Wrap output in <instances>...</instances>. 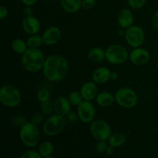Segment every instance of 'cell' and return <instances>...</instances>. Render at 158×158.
Instances as JSON below:
<instances>
[{
	"label": "cell",
	"instance_id": "cell-5",
	"mask_svg": "<svg viewBox=\"0 0 158 158\" xmlns=\"http://www.w3.org/2000/svg\"><path fill=\"white\" fill-rule=\"evenodd\" d=\"M129 58L128 51L124 46L118 44H113L106 49V60L113 65L124 63Z\"/></svg>",
	"mask_w": 158,
	"mask_h": 158
},
{
	"label": "cell",
	"instance_id": "cell-31",
	"mask_svg": "<svg viewBox=\"0 0 158 158\" xmlns=\"http://www.w3.org/2000/svg\"><path fill=\"white\" fill-rule=\"evenodd\" d=\"M96 5V0H82V8L86 10L93 9Z\"/></svg>",
	"mask_w": 158,
	"mask_h": 158
},
{
	"label": "cell",
	"instance_id": "cell-39",
	"mask_svg": "<svg viewBox=\"0 0 158 158\" xmlns=\"http://www.w3.org/2000/svg\"><path fill=\"white\" fill-rule=\"evenodd\" d=\"M114 147H113V146H111V145H108V148H107V149H106V154H108V155H112L113 154H114Z\"/></svg>",
	"mask_w": 158,
	"mask_h": 158
},
{
	"label": "cell",
	"instance_id": "cell-20",
	"mask_svg": "<svg viewBox=\"0 0 158 158\" xmlns=\"http://www.w3.org/2000/svg\"><path fill=\"white\" fill-rule=\"evenodd\" d=\"M62 8L69 13L78 12L82 8V0H60Z\"/></svg>",
	"mask_w": 158,
	"mask_h": 158
},
{
	"label": "cell",
	"instance_id": "cell-24",
	"mask_svg": "<svg viewBox=\"0 0 158 158\" xmlns=\"http://www.w3.org/2000/svg\"><path fill=\"white\" fill-rule=\"evenodd\" d=\"M26 43H27L28 47L30 49H39L41 47L44 42H43L42 35L35 34V35H31L26 40Z\"/></svg>",
	"mask_w": 158,
	"mask_h": 158
},
{
	"label": "cell",
	"instance_id": "cell-10",
	"mask_svg": "<svg viewBox=\"0 0 158 158\" xmlns=\"http://www.w3.org/2000/svg\"><path fill=\"white\" fill-rule=\"evenodd\" d=\"M77 114L79 119L84 123H90L94 120L96 110L90 101L83 100L77 106Z\"/></svg>",
	"mask_w": 158,
	"mask_h": 158
},
{
	"label": "cell",
	"instance_id": "cell-42",
	"mask_svg": "<svg viewBox=\"0 0 158 158\" xmlns=\"http://www.w3.org/2000/svg\"><path fill=\"white\" fill-rule=\"evenodd\" d=\"M45 158H56V157H52V156H50V157H45Z\"/></svg>",
	"mask_w": 158,
	"mask_h": 158
},
{
	"label": "cell",
	"instance_id": "cell-28",
	"mask_svg": "<svg viewBox=\"0 0 158 158\" xmlns=\"http://www.w3.org/2000/svg\"><path fill=\"white\" fill-rule=\"evenodd\" d=\"M128 5L133 9H140L143 7L146 0H127Z\"/></svg>",
	"mask_w": 158,
	"mask_h": 158
},
{
	"label": "cell",
	"instance_id": "cell-43",
	"mask_svg": "<svg viewBox=\"0 0 158 158\" xmlns=\"http://www.w3.org/2000/svg\"><path fill=\"white\" fill-rule=\"evenodd\" d=\"M157 70H158V62H157Z\"/></svg>",
	"mask_w": 158,
	"mask_h": 158
},
{
	"label": "cell",
	"instance_id": "cell-29",
	"mask_svg": "<svg viewBox=\"0 0 158 158\" xmlns=\"http://www.w3.org/2000/svg\"><path fill=\"white\" fill-rule=\"evenodd\" d=\"M107 148L108 145L105 140H99L97 143V145H96V149H97V151L99 153H101V154L106 152Z\"/></svg>",
	"mask_w": 158,
	"mask_h": 158
},
{
	"label": "cell",
	"instance_id": "cell-12",
	"mask_svg": "<svg viewBox=\"0 0 158 158\" xmlns=\"http://www.w3.org/2000/svg\"><path fill=\"white\" fill-rule=\"evenodd\" d=\"M42 36L45 44L47 46H54L60 42L62 32L57 26H50L44 31Z\"/></svg>",
	"mask_w": 158,
	"mask_h": 158
},
{
	"label": "cell",
	"instance_id": "cell-21",
	"mask_svg": "<svg viewBox=\"0 0 158 158\" xmlns=\"http://www.w3.org/2000/svg\"><path fill=\"white\" fill-rule=\"evenodd\" d=\"M127 137L124 134L120 132L114 133L110 135L108 139V143L114 148H120L122 145L124 144L126 142Z\"/></svg>",
	"mask_w": 158,
	"mask_h": 158
},
{
	"label": "cell",
	"instance_id": "cell-13",
	"mask_svg": "<svg viewBox=\"0 0 158 158\" xmlns=\"http://www.w3.org/2000/svg\"><path fill=\"white\" fill-rule=\"evenodd\" d=\"M22 27L26 33L29 35H35L40 31L41 24L36 17L31 15L24 17L22 22Z\"/></svg>",
	"mask_w": 158,
	"mask_h": 158
},
{
	"label": "cell",
	"instance_id": "cell-17",
	"mask_svg": "<svg viewBox=\"0 0 158 158\" xmlns=\"http://www.w3.org/2000/svg\"><path fill=\"white\" fill-rule=\"evenodd\" d=\"M111 71L105 66L97 68L93 73V80L97 84H103L110 80Z\"/></svg>",
	"mask_w": 158,
	"mask_h": 158
},
{
	"label": "cell",
	"instance_id": "cell-38",
	"mask_svg": "<svg viewBox=\"0 0 158 158\" xmlns=\"http://www.w3.org/2000/svg\"><path fill=\"white\" fill-rule=\"evenodd\" d=\"M21 1L23 2V4L29 6H33V5H35L37 2V0H21Z\"/></svg>",
	"mask_w": 158,
	"mask_h": 158
},
{
	"label": "cell",
	"instance_id": "cell-40",
	"mask_svg": "<svg viewBox=\"0 0 158 158\" xmlns=\"http://www.w3.org/2000/svg\"><path fill=\"white\" fill-rule=\"evenodd\" d=\"M119 75L117 72H111L110 75V80H117L118 79Z\"/></svg>",
	"mask_w": 158,
	"mask_h": 158
},
{
	"label": "cell",
	"instance_id": "cell-19",
	"mask_svg": "<svg viewBox=\"0 0 158 158\" xmlns=\"http://www.w3.org/2000/svg\"><path fill=\"white\" fill-rule=\"evenodd\" d=\"M87 58L93 63H101L106 60V50L101 47H94L88 52Z\"/></svg>",
	"mask_w": 158,
	"mask_h": 158
},
{
	"label": "cell",
	"instance_id": "cell-35",
	"mask_svg": "<svg viewBox=\"0 0 158 158\" xmlns=\"http://www.w3.org/2000/svg\"><path fill=\"white\" fill-rule=\"evenodd\" d=\"M8 14H9V11L7 8L4 6H0V19L3 20L6 19L8 16Z\"/></svg>",
	"mask_w": 158,
	"mask_h": 158
},
{
	"label": "cell",
	"instance_id": "cell-25",
	"mask_svg": "<svg viewBox=\"0 0 158 158\" xmlns=\"http://www.w3.org/2000/svg\"><path fill=\"white\" fill-rule=\"evenodd\" d=\"M40 109H41L42 113L45 115H50L52 114L53 111H55L54 109V102L52 100H49L47 101L42 102L40 104Z\"/></svg>",
	"mask_w": 158,
	"mask_h": 158
},
{
	"label": "cell",
	"instance_id": "cell-8",
	"mask_svg": "<svg viewBox=\"0 0 158 158\" xmlns=\"http://www.w3.org/2000/svg\"><path fill=\"white\" fill-rule=\"evenodd\" d=\"M90 134L97 140H108L110 137L111 127L109 123L104 120L97 119L90 123Z\"/></svg>",
	"mask_w": 158,
	"mask_h": 158
},
{
	"label": "cell",
	"instance_id": "cell-37",
	"mask_svg": "<svg viewBox=\"0 0 158 158\" xmlns=\"http://www.w3.org/2000/svg\"><path fill=\"white\" fill-rule=\"evenodd\" d=\"M152 22H153V25H154V26L155 27V29L158 30V11L157 12H156L154 14V15H153Z\"/></svg>",
	"mask_w": 158,
	"mask_h": 158
},
{
	"label": "cell",
	"instance_id": "cell-9",
	"mask_svg": "<svg viewBox=\"0 0 158 158\" xmlns=\"http://www.w3.org/2000/svg\"><path fill=\"white\" fill-rule=\"evenodd\" d=\"M124 38L128 45L131 47H140L144 43V31L140 26H132L126 29Z\"/></svg>",
	"mask_w": 158,
	"mask_h": 158
},
{
	"label": "cell",
	"instance_id": "cell-30",
	"mask_svg": "<svg viewBox=\"0 0 158 158\" xmlns=\"http://www.w3.org/2000/svg\"><path fill=\"white\" fill-rule=\"evenodd\" d=\"M41 155L39 153V151H26L24 154L22 155L21 158H42Z\"/></svg>",
	"mask_w": 158,
	"mask_h": 158
},
{
	"label": "cell",
	"instance_id": "cell-27",
	"mask_svg": "<svg viewBox=\"0 0 158 158\" xmlns=\"http://www.w3.org/2000/svg\"><path fill=\"white\" fill-rule=\"evenodd\" d=\"M49 97H50V93L47 89H41L38 91L37 93V98L40 102H45L49 100Z\"/></svg>",
	"mask_w": 158,
	"mask_h": 158
},
{
	"label": "cell",
	"instance_id": "cell-36",
	"mask_svg": "<svg viewBox=\"0 0 158 158\" xmlns=\"http://www.w3.org/2000/svg\"><path fill=\"white\" fill-rule=\"evenodd\" d=\"M23 15H24L25 17L32 15V8H31V6H26V7L24 8V9H23Z\"/></svg>",
	"mask_w": 158,
	"mask_h": 158
},
{
	"label": "cell",
	"instance_id": "cell-44",
	"mask_svg": "<svg viewBox=\"0 0 158 158\" xmlns=\"http://www.w3.org/2000/svg\"><path fill=\"white\" fill-rule=\"evenodd\" d=\"M46 1H48V0H46Z\"/></svg>",
	"mask_w": 158,
	"mask_h": 158
},
{
	"label": "cell",
	"instance_id": "cell-18",
	"mask_svg": "<svg viewBox=\"0 0 158 158\" xmlns=\"http://www.w3.org/2000/svg\"><path fill=\"white\" fill-rule=\"evenodd\" d=\"M96 101L99 106L102 107H108L115 102V96L113 95L110 92L103 91L97 94Z\"/></svg>",
	"mask_w": 158,
	"mask_h": 158
},
{
	"label": "cell",
	"instance_id": "cell-11",
	"mask_svg": "<svg viewBox=\"0 0 158 158\" xmlns=\"http://www.w3.org/2000/svg\"><path fill=\"white\" fill-rule=\"evenodd\" d=\"M129 58L133 64L136 66H143L149 62L151 54L143 48H134V49L130 52Z\"/></svg>",
	"mask_w": 158,
	"mask_h": 158
},
{
	"label": "cell",
	"instance_id": "cell-16",
	"mask_svg": "<svg viewBox=\"0 0 158 158\" xmlns=\"http://www.w3.org/2000/svg\"><path fill=\"white\" fill-rule=\"evenodd\" d=\"M117 22L122 29H127L133 26L134 17L132 12L128 9H123L117 15Z\"/></svg>",
	"mask_w": 158,
	"mask_h": 158
},
{
	"label": "cell",
	"instance_id": "cell-41",
	"mask_svg": "<svg viewBox=\"0 0 158 158\" xmlns=\"http://www.w3.org/2000/svg\"><path fill=\"white\" fill-rule=\"evenodd\" d=\"M117 33H118V35H120V36L124 37L125 36V33H126V29H125V30H123V29H120V30L117 32Z\"/></svg>",
	"mask_w": 158,
	"mask_h": 158
},
{
	"label": "cell",
	"instance_id": "cell-32",
	"mask_svg": "<svg viewBox=\"0 0 158 158\" xmlns=\"http://www.w3.org/2000/svg\"><path fill=\"white\" fill-rule=\"evenodd\" d=\"M26 123H27V121H26V117H23L22 115L17 116V117H15V118L13 119V123L17 127L19 126L20 127H22Z\"/></svg>",
	"mask_w": 158,
	"mask_h": 158
},
{
	"label": "cell",
	"instance_id": "cell-23",
	"mask_svg": "<svg viewBox=\"0 0 158 158\" xmlns=\"http://www.w3.org/2000/svg\"><path fill=\"white\" fill-rule=\"evenodd\" d=\"M38 151L43 158L50 157L54 152V146L51 142L43 141L39 147Z\"/></svg>",
	"mask_w": 158,
	"mask_h": 158
},
{
	"label": "cell",
	"instance_id": "cell-2",
	"mask_svg": "<svg viewBox=\"0 0 158 158\" xmlns=\"http://www.w3.org/2000/svg\"><path fill=\"white\" fill-rule=\"evenodd\" d=\"M45 59L43 52L40 49H29L22 55L21 63L23 69L31 73L43 69Z\"/></svg>",
	"mask_w": 158,
	"mask_h": 158
},
{
	"label": "cell",
	"instance_id": "cell-6",
	"mask_svg": "<svg viewBox=\"0 0 158 158\" xmlns=\"http://www.w3.org/2000/svg\"><path fill=\"white\" fill-rule=\"evenodd\" d=\"M66 117L56 114L50 116L43 124V133L49 137L58 135L66 127Z\"/></svg>",
	"mask_w": 158,
	"mask_h": 158
},
{
	"label": "cell",
	"instance_id": "cell-33",
	"mask_svg": "<svg viewBox=\"0 0 158 158\" xmlns=\"http://www.w3.org/2000/svg\"><path fill=\"white\" fill-rule=\"evenodd\" d=\"M43 117L41 114H35L32 117V123L35 125H40L43 123Z\"/></svg>",
	"mask_w": 158,
	"mask_h": 158
},
{
	"label": "cell",
	"instance_id": "cell-14",
	"mask_svg": "<svg viewBox=\"0 0 158 158\" xmlns=\"http://www.w3.org/2000/svg\"><path fill=\"white\" fill-rule=\"evenodd\" d=\"M72 104L69 102V99L66 97H58L54 102V109L56 114L66 117L71 111Z\"/></svg>",
	"mask_w": 158,
	"mask_h": 158
},
{
	"label": "cell",
	"instance_id": "cell-34",
	"mask_svg": "<svg viewBox=\"0 0 158 158\" xmlns=\"http://www.w3.org/2000/svg\"><path fill=\"white\" fill-rule=\"evenodd\" d=\"M66 117L67 118V120H69L70 123H73V122L77 121V120L79 119L78 114L75 112H73V111H70V112L69 113V114H68Z\"/></svg>",
	"mask_w": 158,
	"mask_h": 158
},
{
	"label": "cell",
	"instance_id": "cell-4",
	"mask_svg": "<svg viewBox=\"0 0 158 158\" xmlns=\"http://www.w3.org/2000/svg\"><path fill=\"white\" fill-rule=\"evenodd\" d=\"M19 137L21 141L29 148H34L40 140V132L37 125L32 122H27L20 127Z\"/></svg>",
	"mask_w": 158,
	"mask_h": 158
},
{
	"label": "cell",
	"instance_id": "cell-26",
	"mask_svg": "<svg viewBox=\"0 0 158 158\" xmlns=\"http://www.w3.org/2000/svg\"><path fill=\"white\" fill-rule=\"evenodd\" d=\"M68 99H69V102H70V103L73 106H78L84 100L80 92H78V91H73V92H71L69 94Z\"/></svg>",
	"mask_w": 158,
	"mask_h": 158
},
{
	"label": "cell",
	"instance_id": "cell-3",
	"mask_svg": "<svg viewBox=\"0 0 158 158\" xmlns=\"http://www.w3.org/2000/svg\"><path fill=\"white\" fill-rule=\"evenodd\" d=\"M22 94L16 86L6 84L0 89V102L6 107L13 108L21 103Z\"/></svg>",
	"mask_w": 158,
	"mask_h": 158
},
{
	"label": "cell",
	"instance_id": "cell-15",
	"mask_svg": "<svg viewBox=\"0 0 158 158\" xmlns=\"http://www.w3.org/2000/svg\"><path fill=\"white\" fill-rule=\"evenodd\" d=\"M80 94L83 97V100L91 101L97 97L98 93L97 83L95 82H86L83 83L80 89Z\"/></svg>",
	"mask_w": 158,
	"mask_h": 158
},
{
	"label": "cell",
	"instance_id": "cell-22",
	"mask_svg": "<svg viewBox=\"0 0 158 158\" xmlns=\"http://www.w3.org/2000/svg\"><path fill=\"white\" fill-rule=\"evenodd\" d=\"M11 48L14 52L17 54H22V55L29 49L26 41L25 42L22 39H15L12 40L11 43Z\"/></svg>",
	"mask_w": 158,
	"mask_h": 158
},
{
	"label": "cell",
	"instance_id": "cell-7",
	"mask_svg": "<svg viewBox=\"0 0 158 158\" xmlns=\"http://www.w3.org/2000/svg\"><path fill=\"white\" fill-rule=\"evenodd\" d=\"M115 101L117 104L126 109L133 108L138 102V97L135 91L129 87H122L115 94Z\"/></svg>",
	"mask_w": 158,
	"mask_h": 158
},
{
	"label": "cell",
	"instance_id": "cell-1",
	"mask_svg": "<svg viewBox=\"0 0 158 158\" xmlns=\"http://www.w3.org/2000/svg\"><path fill=\"white\" fill-rule=\"evenodd\" d=\"M43 74L51 82H59L63 80L69 71V63L66 58L53 54L46 59L43 68Z\"/></svg>",
	"mask_w": 158,
	"mask_h": 158
}]
</instances>
